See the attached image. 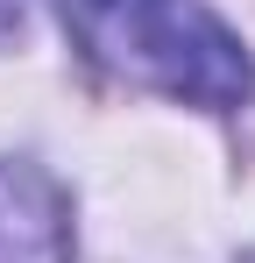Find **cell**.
<instances>
[{
	"label": "cell",
	"instance_id": "7a4b0ae2",
	"mask_svg": "<svg viewBox=\"0 0 255 263\" xmlns=\"http://www.w3.org/2000/svg\"><path fill=\"white\" fill-rule=\"evenodd\" d=\"M0 263H71V199L36 164H0Z\"/></svg>",
	"mask_w": 255,
	"mask_h": 263
},
{
	"label": "cell",
	"instance_id": "3957f363",
	"mask_svg": "<svg viewBox=\"0 0 255 263\" xmlns=\"http://www.w3.org/2000/svg\"><path fill=\"white\" fill-rule=\"evenodd\" d=\"M14 22H22V7H14V0H0V36H14Z\"/></svg>",
	"mask_w": 255,
	"mask_h": 263
},
{
	"label": "cell",
	"instance_id": "6da1fadb",
	"mask_svg": "<svg viewBox=\"0 0 255 263\" xmlns=\"http://www.w3.org/2000/svg\"><path fill=\"white\" fill-rule=\"evenodd\" d=\"M71 43L121 86H149L192 107H241L255 64L241 36L199 0H64Z\"/></svg>",
	"mask_w": 255,
	"mask_h": 263
}]
</instances>
